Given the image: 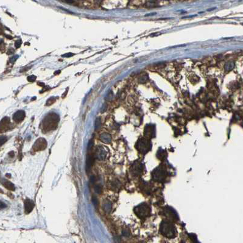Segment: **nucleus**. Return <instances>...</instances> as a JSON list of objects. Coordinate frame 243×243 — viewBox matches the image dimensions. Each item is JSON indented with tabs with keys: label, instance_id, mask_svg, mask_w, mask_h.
Segmentation results:
<instances>
[{
	"label": "nucleus",
	"instance_id": "nucleus-28",
	"mask_svg": "<svg viewBox=\"0 0 243 243\" xmlns=\"http://www.w3.org/2000/svg\"><path fill=\"white\" fill-rule=\"evenodd\" d=\"M18 56H14L12 57L11 58H10V62H11V63H13L14 62H15V61H16L18 59Z\"/></svg>",
	"mask_w": 243,
	"mask_h": 243
},
{
	"label": "nucleus",
	"instance_id": "nucleus-21",
	"mask_svg": "<svg viewBox=\"0 0 243 243\" xmlns=\"http://www.w3.org/2000/svg\"><path fill=\"white\" fill-rule=\"evenodd\" d=\"M95 191L98 194H100L102 192V186L100 185H96L95 186Z\"/></svg>",
	"mask_w": 243,
	"mask_h": 243
},
{
	"label": "nucleus",
	"instance_id": "nucleus-15",
	"mask_svg": "<svg viewBox=\"0 0 243 243\" xmlns=\"http://www.w3.org/2000/svg\"><path fill=\"white\" fill-rule=\"evenodd\" d=\"M112 203L110 201L106 200L103 203V209L106 213H110L112 210Z\"/></svg>",
	"mask_w": 243,
	"mask_h": 243
},
{
	"label": "nucleus",
	"instance_id": "nucleus-14",
	"mask_svg": "<svg viewBox=\"0 0 243 243\" xmlns=\"http://www.w3.org/2000/svg\"><path fill=\"white\" fill-rule=\"evenodd\" d=\"M2 184L5 188H6L7 190H11V191H14L15 190V186L11 182L6 180H3L2 181Z\"/></svg>",
	"mask_w": 243,
	"mask_h": 243
},
{
	"label": "nucleus",
	"instance_id": "nucleus-38",
	"mask_svg": "<svg viewBox=\"0 0 243 243\" xmlns=\"http://www.w3.org/2000/svg\"><path fill=\"white\" fill-rule=\"evenodd\" d=\"M6 175H7V177H11V174H7Z\"/></svg>",
	"mask_w": 243,
	"mask_h": 243
},
{
	"label": "nucleus",
	"instance_id": "nucleus-36",
	"mask_svg": "<svg viewBox=\"0 0 243 243\" xmlns=\"http://www.w3.org/2000/svg\"><path fill=\"white\" fill-rule=\"evenodd\" d=\"M8 52H9L8 54H12L13 52V49H11V51H9Z\"/></svg>",
	"mask_w": 243,
	"mask_h": 243
},
{
	"label": "nucleus",
	"instance_id": "nucleus-7",
	"mask_svg": "<svg viewBox=\"0 0 243 243\" xmlns=\"http://www.w3.org/2000/svg\"><path fill=\"white\" fill-rule=\"evenodd\" d=\"M143 170V165L140 162L136 161L131 166V172L134 176L141 175Z\"/></svg>",
	"mask_w": 243,
	"mask_h": 243
},
{
	"label": "nucleus",
	"instance_id": "nucleus-6",
	"mask_svg": "<svg viewBox=\"0 0 243 243\" xmlns=\"http://www.w3.org/2000/svg\"><path fill=\"white\" fill-rule=\"evenodd\" d=\"M162 214L170 222H176L179 220L177 213L173 208L170 207H166L163 208Z\"/></svg>",
	"mask_w": 243,
	"mask_h": 243
},
{
	"label": "nucleus",
	"instance_id": "nucleus-4",
	"mask_svg": "<svg viewBox=\"0 0 243 243\" xmlns=\"http://www.w3.org/2000/svg\"><path fill=\"white\" fill-rule=\"evenodd\" d=\"M134 212L138 218L144 219L151 213V208L146 203H142L134 208Z\"/></svg>",
	"mask_w": 243,
	"mask_h": 243
},
{
	"label": "nucleus",
	"instance_id": "nucleus-41",
	"mask_svg": "<svg viewBox=\"0 0 243 243\" xmlns=\"http://www.w3.org/2000/svg\"><path fill=\"white\" fill-rule=\"evenodd\" d=\"M144 243V242H139V243Z\"/></svg>",
	"mask_w": 243,
	"mask_h": 243
},
{
	"label": "nucleus",
	"instance_id": "nucleus-16",
	"mask_svg": "<svg viewBox=\"0 0 243 243\" xmlns=\"http://www.w3.org/2000/svg\"><path fill=\"white\" fill-rule=\"evenodd\" d=\"M101 140L105 143H110L112 140V137L110 135L107 133H104L101 135Z\"/></svg>",
	"mask_w": 243,
	"mask_h": 243
},
{
	"label": "nucleus",
	"instance_id": "nucleus-23",
	"mask_svg": "<svg viewBox=\"0 0 243 243\" xmlns=\"http://www.w3.org/2000/svg\"><path fill=\"white\" fill-rule=\"evenodd\" d=\"M36 79L37 77L35 76H34V75H31V76L28 77V80L29 82H32L35 81V80H36Z\"/></svg>",
	"mask_w": 243,
	"mask_h": 243
},
{
	"label": "nucleus",
	"instance_id": "nucleus-1",
	"mask_svg": "<svg viewBox=\"0 0 243 243\" xmlns=\"http://www.w3.org/2000/svg\"><path fill=\"white\" fill-rule=\"evenodd\" d=\"M160 232L164 237L168 238H174L177 235L175 226L168 220H163L161 223Z\"/></svg>",
	"mask_w": 243,
	"mask_h": 243
},
{
	"label": "nucleus",
	"instance_id": "nucleus-24",
	"mask_svg": "<svg viewBox=\"0 0 243 243\" xmlns=\"http://www.w3.org/2000/svg\"><path fill=\"white\" fill-rule=\"evenodd\" d=\"M93 140H90L89 141V142H88V151H91V149H92V147L93 146Z\"/></svg>",
	"mask_w": 243,
	"mask_h": 243
},
{
	"label": "nucleus",
	"instance_id": "nucleus-34",
	"mask_svg": "<svg viewBox=\"0 0 243 243\" xmlns=\"http://www.w3.org/2000/svg\"><path fill=\"white\" fill-rule=\"evenodd\" d=\"M9 155L11 157H13L15 156V153H14L13 151H11V152H10L9 153Z\"/></svg>",
	"mask_w": 243,
	"mask_h": 243
},
{
	"label": "nucleus",
	"instance_id": "nucleus-17",
	"mask_svg": "<svg viewBox=\"0 0 243 243\" xmlns=\"http://www.w3.org/2000/svg\"><path fill=\"white\" fill-rule=\"evenodd\" d=\"M10 124V119L8 117H5L3 119L1 120V130L3 129V127H7V128L8 129V126H9Z\"/></svg>",
	"mask_w": 243,
	"mask_h": 243
},
{
	"label": "nucleus",
	"instance_id": "nucleus-32",
	"mask_svg": "<svg viewBox=\"0 0 243 243\" xmlns=\"http://www.w3.org/2000/svg\"><path fill=\"white\" fill-rule=\"evenodd\" d=\"M73 55L74 54L73 53H66L63 55H62V57H70L73 56Z\"/></svg>",
	"mask_w": 243,
	"mask_h": 243
},
{
	"label": "nucleus",
	"instance_id": "nucleus-30",
	"mask_svg": "<svg viewBox=\"0 0 243 243\" xmlns=\"http://www.w3.org/2000/svg\"><path fill=\"white\" fill-rule=\"evenodd\" d=\"M22 42L21 40H17V41H15V48H20V46H21V45H22Z\"/></svg>",
	"mask_w": 243,
	"mask_h": 243
},
{
	"label": "nucleus",
	"instance_id": "nucleus-26",
	"mask_svg": "<svg viewBox=\"0 0 243 243\" xmlns=\"http://www.w3.org/2000/svg\"><path fill=\"white\" fill-rule=\"evenodd\" d=\"M7 140V138L6 136H1V138H0V141H1V146L3 145L4 143L6 142V141Z\"/></svg>",
	"mask_w": 243,
	"mask_h": 243
},
{
	"label": "nucleus",
	"instance_id": "nucleus-8",
	"mask_svg": "<svg viewBox=\"0 0 243 243\" xmlns=\"http://www.w3.org/2000/svg\"><path fill=\"white\" fill-rule=\"evenodd\" d=\"M46 146V141L44 138H39L34 144L33 149L35 151H41L45 149Z\"/></svg>",
	"mask_w": 243,
	"mask_h": 243
},
{
	"label": "nucleus",
	"instance_id": "nucleus-10",
	"mask_svg": "<svg viewBox=\"0 0 243 243\" xmlns=\"http://www.w3.org/2000/svg\"><path fill=\"white\" fill-rule=\"evenodd\" d=\"M144 135L147 138H151L155 136V127L152 125H147L145 127Z\"/></svg>",
	"mask_w": 243,
	"mask_h": 243
},
{
	"label": "nucleus",
	"instance_id": "nucleus-11",
	"mask_svg": "<svg viewBox=\"0 0 243 243\" xmlns=\"http://www.w3.org/2000/svg\"><path fill=\"white\" fill-rule=\"evenodd\" d=\"M34 202L31 199H27L24 200V210L26 213H30L34 208Z\"/></svg>",
	"mask_w": 243,
	"mask_h": 243
},
{
	"label": "nucleus",
	"instance_id": "nucleus-27",
	"mask_svg": "<svg viewBox=\"0 0 243 243\" xmlns=\"http://www.w3.org/2000/svg\"><path fill=\"white\" fill-rule=\"evenodd\" d=\"M92 202L93 203L94 206L95 207H97L98 205V200L96 197H93L92 198Z\"/></svg>",
	"mask_w": 243,
	"mask_h": 243
},
{
	"label": "nucleus",
	"instance_id": "nucleus-18",
	"mask_svg": "<svg viewBox=\"0 0 243 243\" xmlns=\"http://www.w3.org/2000/svg\"><path fill=\"white\" fill-rule=\"evenodd\" d=\"M234 68H235V62L232 61L227 62L224 66V69L226 71H232Z\"/></svg>",
	"mask_w": 243,
	"mask_h": 243
},
{
	"label": "nucleus",
	"instance_id": "nucleus-25",
	"mask_svg": "<svg viewBox=\"0 0 243 243\" xmlns=\"http://www.w3.org/2000/svg\"><path fill=\"white\" fill-rule=\"evenodd\" d=\"M122 234H123V236L124 237H129L130 235V233L129 230H127V229H124V230H123L122 232Z\"/></svg>",
	"mask_w": 243,
	"mask_h": 243
},
{
	"label": "nucleus",
	"instance_id": "nucleus-29",
	"mask_svg": "<svg viewBox=\"0 0 243 243\" xmlns=\"http://www.w3.org/2000/svg\"><path fill=\"white\" fill-rule=\"evenodd\" d=\"M147 75H144V76H142L141 78H140V82L141 83H144L147 80Z\"/></svg>",
	"mask_w": 243,
	"mask_h": 243
},
{
	"label": "nucleus",
	"instance_id": "nucleus-35",
	"mask_svg": "<svg viewBox=\"0 0 243 243\" xmlns=\"http://www.w3.org/2000/svg\"><path fill=\"white\" fill-rule=\"evenodd\" d=\"M6 205L5 204V203H3V202H1V208H6Z\"/></svg>",
	"mask_w": 243,
	"mask_h": 243
},
{
	"label": "nucleus",
	"instance_id": "nucleus-39",
	"mask_svg": "<svg viewBox=\"0 0 243 243\" xmlns=\"http://www.w3.org/2000/svg\"><path fill=\"white\" fill-rule=\"evenodd\" d=\"M193 243H199V241H196V242H194Z\"/></svg>",
	"mask_w": 243,
	"mask_h": 243
},
{
	"label": "nucleus",
	"instance_id": "nucleus-13",
	"mask_svg": "<svg viewBox=\"0 0 243 243\" xmlns=\"http://www.w3.org/2000/svg\"><path fill=\"white\" fill-rule=\"evenodd\" d=\"M94 163V157L92 155H88L87 157L86 160V171L87 172H90L91 170L92 165Z\"/></svg>",
	"mask_w": 243,
	"mask_h": 243
},
{
	"label": "nucleus",
	"instance_id": "nucleus-22",
	"mask_svg": "<svg viewBox=\"0 0 243 243\" xmlns=\"http://www.w3.org/2000/svg\"><path fill=\"white\" fill-rule=\"evenodd\" d=\"M56 101V98L55 97H51L50 99H48L46 102V106H51Z\"/></svg>",
	"mask_w": 243,
	"mask_h": 243
},
{
	"label": "nucleus",
	"instance_id": "nucleus-40",
	"mask_svg": "<svg viewBox=\"0 0 243 243\" xmlns=\"http://www.w3.org/2000/svg\"><path fill=\"white\" fill-rule=\"evenodd\" d=\"M180 243H185V242H184V241H182L180 242Z\"/></svg>",
	"mask_w": 243,
	"mask_h": 243
},
{
	"label": "nucleus",
	"instance_id": "nucleus-37",
	"mask_svg": "<svg viewBox=\"0 0 243 243\" xmlns=\"http://www.w3.org/2000/svg\"><path fill=\"white\" fill-rule=\"evenodd\" d=\"M60 71H56V72L54 73V74H59V73H60Z\"/></svg>",
	"mask_w": 243,
	"mask_h": 243
},
{
	"label": "nucleus",
	"instance_id": "nucleus-33",
	"mask_svg": "<svg viewBox=\"0 0 243 243\" xmlns=\"http://www.w3.org/2000/svg\"><path fill=\"white\" fill-rule=\"evenodd\" d=\"M114 240H115V243H121V239L119 237H116L114 238Z\"/></svg>",
	"mask_w": 243,
	"mask_h": 243
},
{
	"label": "nucleus",
	"instance_id": "nucleus-31",
	"mask_svg": "<svg viewBox=\"0 0 243 243\" xmlns=\"http://www.w3.org/2000/svg\"><path fill=\"white\" fill-rule=\"evenodd\" d=\"M95 182H96V178H95V177L94 175H92L90 177V182L91 184H94L95 183Z\"/></svg>",
	"mask_w": 243,
	"mask_h": 243
},
{
	"label": "nucleus",
	"instance_id": "nucleus-12",
	"mask_svg": "<svg viewBox=\"0 0 243 243\" xmlns=\"http://www.w3.org/2000/svg\"><path fill=\"white\" fill-rule=\"evenodd\" d=\"M106 155H107V152L103 147H99L96 149V157L97 158L100 160H102L106 158Z\"/></svg>",
	"mask_w": 243,
	"mask_h": 243
},
{
	"label": "nucleus",
	"instance_id": "nucleus-3",
	"mask_svg": "<svg viewBox=\"0 0 243 243\" xmlns=\"http://www.w3.org/2000/svg\"><path fill=\"white\" fill-rule=\"evenodd\" d=\"M167 170L165 166L160 165L158 166L152 172V177L156 182H162L166 179Z\"/></svg>",
	"mask_w": 243,
	"mask_h": 243
},
{
	"label": "nucleus",
	"instance_id": "nucleus-2",
	"mask_svg": "<svg viewBox=\"0 0 243 243\" xmlns=\"http://www.w3.org/2000/svg\"><path fill=\"white\" fill-rule=\"evenodd\" d=\"M59 118L57 114L51 113L45 116L43 120V127L47 131L54 130L56 128L59 124Z\"/></svg>",
	"mask_w": 243,
	"mask_h": 243
},
{
	"label": "nucleus",
	"instance_id": "nucleus-19",
	"mask_svg": "<svg viewBox=\"0 0 243 243\" xmlns=\"http://www.w3.org/2000/svg\"><path fill=\"white\" fill-rule=\"evenodd\" d=\"M166 154L165 151H163V150L158 151L157 156V157L159 159H160V160H163V159L165 158H166Z\"/></svg>",
	"mask_w": 243,
	"mask_h": 243
},
{
	"label": "nucleus",
	"instance_id": "nucleus-5",
	"mask_svg": "<svg viewBox=\"0 0 243 243\" xmlns=\"http://www.w3.org/2000/svg\"><path fill=\"white\" fill-rule=\"evenodd\" d=\"M152 147V144L149 140L146 138H140L136 144V149L141 153L145 154L148 152Z\"/></svg>",
	"mask_w": 243,
	"mask_h": 243
},
{
	"label": "nucleus",
	"instance_id": "nucleus-20",
	"mask_svg": "<svg viewBox=\"0 0 243 243\" xmlns=\"http://www.w3.org/2000/svg\"><path fill=\"white\" fill-rule=\"evenodd\" d=\"M101 127V119L100 118H97L95 121V130H97L99 129Z\"/></svg>",
	"mask_w": 243,
	"mask_h": 243
},
{
	"label": "nucleus",
	"instance_id": "nucleus-9",
	"mask_svg": "<svg viewBox=\"0 0 243 243\" xmlns=\"http://www.w3.org/2000/svg\"><path fill=\"white\" fill-rule=\"evenodd\" d=\"M25 112L23 110H18L14 113L13 115V121L16 123H21L23 121L25 118Z\"/></svg>",
	"mask_w": 243,
	"mask_h": 243
}]
</instances>
